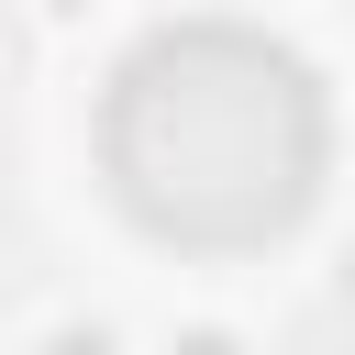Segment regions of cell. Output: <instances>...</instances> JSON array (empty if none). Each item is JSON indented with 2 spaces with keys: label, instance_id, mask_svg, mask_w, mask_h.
I'll use <instances>...</instances> for the list:
<instances>
[{
  "label": "cell",
  "instance_id": "6da1fadb",
  "mask_svg": "<svg viewBox=\"0 0 355 355\" xmlns=\"http://www.w3.org/2000/svg\"><path fill=\"white\" fill-rule=\"evenodd\" d=\"M100 166L122 211L166 244H266L311 211L322 89L288 44L244 22H178L122 55L100 100Z\"/></svg>",
  "mask_w": 355,
  "mask_h": 355
}]
</instances>
